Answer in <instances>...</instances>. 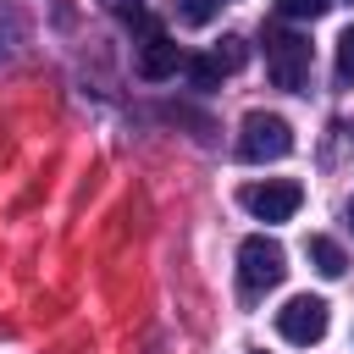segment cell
I'll return each mask as SVG.
<instances>
[{"label":"cell","mask_w":354,"mask_h":354,"mask_svg":"<svg viewBox=\"0 0 354 354\" xmlns=\"http://www.w3.org/2000/svg\"><path fill=\"white\" fill-rule=\"evenodd\" d=\"M266 72H271V83L277 88H288V94H299L304 83H310V39L304 33H271L266 39Z\"/></svg>","instance_id":"3957f363"},{"label":"cell","mask_w":354,"mask_h":354,"mask_svg":"<svg viewBox=\"0 0 354 354\" xmlns=\"http://www.w3.org/2000/svg\"><path fill=\"white\" fill-rule=\"evenodd\" d=\"M326 6H332V0H277V11H282L288 22H315Z\"/></svg>","instance_id":"8fae6325"},{"label":"cell","mask_w":354,"mask_h":354,"mask_svg":"<svg viewBox=\"0 0 354 354\" xmlns=\"http://www.w3.org/2000/svg\"><path fill=\"white\" fill-rule=\"evenodd\" d=\"M282 277H288V249H282L271 232H254V238L238 243V282H243L249 299L266 293V288H277Z\"/></svg>","instance_id":"6da1fadb"},{"label":"cell","mask_w":354,"mask_h":354,"mask_svg":"<svg viewBox=\"0 0 354 354\" xmlns=\"http://www.w3.org/2000/svg\"><path fill=\"white\" fill-rule=\"evenodd\" d=\"M210 61H216V66H221V72H238V66H243V61H249V44H243V39H238V33H227V39H221V44H216V55H210Z\"/></svg>","instance_id":"ba28073f"},{"label":"cell","mask_w":354,"mask_h":354,"mask_svg":"<svg viewBox=\"0 0 354 354\" xmlns=\"http://www.w3.org/2000/svg\"><path fill=\"white\" fill-rule=\"evenodd\" d=\"M216 11H221V0H177V17H183L188 28H205Z\"/></svg>","instance_id":"30bf717a"},{"label":"cell","mask_w":354,"mask_h":354,"mask_svg":"<svg viewBox=\"0 0 354 354\" xmlns=\"http://www.w3.org/2000/svg\"><path fill=\"white\" fill-rule=\"evenodd\" d=\"M183 66V50L160 33V28H149V39L138 44V77H149V83H166L171 72Z\"/></svg>","instance_id":"8992f818"},{"label":"cell","mask_w":354,"mask_h":354,"mask_svg":"<svg viewBox=\"0 0 354 354\" xmlns=\"http://www.w3.org/2000/svg\"><path fill=\"white\" fill-rule=\"evenodd\" d=\"M238 205L254 221H293V210L304 205V188L288 183V177H266V183H243L238 188Z\"/></svg>","instance_id":"277c9868"},{"label":"cell","mask_w":354,"mask_h":354,"mask_svg":"<svg viewBox=\"0 0 354 354\" xmlns=\"http://www.w3.org/2000/svg\"><path fill=\"white\" fill-rule=\"evenodd\" d=\"M183 66H188L194 88H216V83H221V66H216L210 55H183Z\"/></svg>","instance_id":"9c48e42d"},{"label":"cell","mask_w":354,"mask_h":354,"mask_svg":"<svg viewBox=\"0 0 354 354\" xmlns=\"http://www.w3.org/2000/svg\"><path fill=\"white\" fill-rule=\"evenodd\" d=\"M337 83H354V28H343L337 39Z\"/></svg>","instance_id":"7c38bea8"},{"label":"cell","mask_w":354,"mask_h":354,"mask_svg":"<svg viewBox=\"0 0 354 354\" xmlns=\"http://www.w3.org/2000/svg\"><path fill=\"white\" fill-rule=\"evenodd\" d=\"M304 254H310V266H315L321 277H343V271H348V254H343L326 232H310V238H304Z\"/></svg>","instance_id":"52a82bcc"},{"label":"cell","mask_w":354,"mask_h":354,"mask_svg":"<svg viewBox=\"0 0 354 354\" xmlns=\"http://www.w3.org/2000/svg\"><path fill=\"white\" fill-rule=\"evenodd\" d=\"M111 17H127V22H144V0H100Z\"/></svg>","instance_id":"4fadbf2b"},{"label":"cell","mask_w":354,"mask_h":354,"mask_svg":"<svg viewBox=\"0 0 354 354\" xmlns=\"http://www.w3.org/2000/svg\"><path fill=\"white\" fill-rule=\"evenodd\" d=\"M348 232H354V199H348Z\"/></svg>","instance_id":"5bb4252c"},{"label":"cell","mask_w":354,"mask_h":354,"mask_svg":"<svg viewBox=\"0 0 354 354\" xmlns=\"http://www.w3.org/2000/svg\"><path fill=\"white\" fill-rule=\"evenodd\" d=\"M238 155H243L249 166L282 160V155H293V127H288L282 116H271V111H249L243 127H238Z\"/></svg>","instance_id":"7a4b0ae2"},{"label":"cell","mask_w":354,"mask_h":354,"mask_svg":"<svg viewBox=\"0 0 354 354\" xmlns=\"http://www.w3.org/2000/svg\"><path fill=\"white\" fill-rule=\"evenodd\" d=\"M326 326H332V310H326V299H315V293H293V299L277 310V332H282L288 343H299V348L321 343Z\"/></svg>","instance_id":"5b68a950"}]
</instances>
